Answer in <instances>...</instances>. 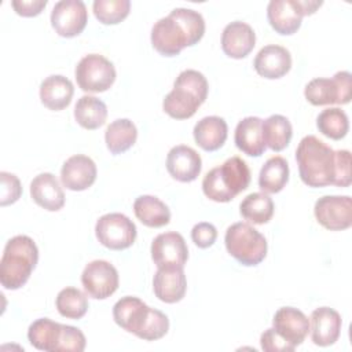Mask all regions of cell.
Wrapping results in <instances>:
<instances>
[{"label":"cell","mask_w":352,"mask_h":352,"mask_svg":"<svg viewBox=\"0 0 352 352\" xmlns=\"http://www.w3.org/2000/svg\"><path fill=\"white\" fill-rule=\"evenodd\" d=\"M88 11L81 0H60L51 11V25L62 37H76L87 26Z\"/></svg>","instance_id":"12"},{"label":"cell","mask_w":352,"mask_h":352,"mask_svg":"<svg viewBox=\"0 0 352 352\" xmlns=\"http://www.w3.org/2000/svg\"><path fill=\"white\" fill-rule=\"evenodd\" d=\"M1 180V197L0 205L7 206L16 202L22 194V186L19 179L10 172H0Z\"/></svg>","instance_id":"39"},{"label":"cell","mask_w":352,"mask_h":352,"mask_svg":"<svg viewBox=\"0 0 352 352\" xmlns=\"http://www.w3.org/2000/svg\"><path fill=\"white\" fill-rule=\"evenodd\" d=\"M98 241L111 250H124L133 245L136 239L135 223L122 213H106L100 216L95 226Z\"/></svg>","instance_id":"9"},{"label":"cell","mask_w":352,"mask_h":352,"mask_svg":"<svg viewBox=\"0 0 352 352\" xmlns=\"http://www.w3.org/2000/svg\"><path fill=\"white\" fill-rule=\"evenodd\" d=\"M318 223L330 231H342L352 224V199L349 195H324L314 206Z\"/></svg>","instance_id":"10"},{"label":"cell","mask_w":352,"mask_h":352,"mask_svg":"<svg viewBox=\"0 0 352 352\" xmlns=\"http://www.w3.org/2000/svg\"><path fill=\"white\" fill-rule=\"evenodd\" d=\"M168 330H169L168 316L155 308H150L148 316L138 337L146 341H155L162 338L168 333Z\"/></svg>","instance_id":"37"},{"label":"cell","mask_w":352,"mask_h":352,"mask_svg":"<svg viewBox=\"0 0 352 352\" xmlns=\"http://www.w3.org/2000/svg\"><path fill=\"white\" fill-rule=\"evenodd\" d=\"M263 120L258 117H245L235 128L234 142L238 150L250 157H260L265 151V143L261 132Z\"/></svg>","instance_id":"25"},{"label":"cell","mask_w":352,"mask_h":352,"mask_svg":"<svg viewBox=\"0 0 352 352\" xmlns=\"http://www.w3.org/2000/svg\"><path fill=\"white\" fill-rule=\"evenodd\" d=\"M261 132L265 147L272 151H282L287 147L293 136L290 121L280 114H272L261 122Z\"/></svg>","instance_id":"31"},{"label":"cell","mask_w":352,"mask_h":352,"mask_svg":"<svg viewBox=\"0 0 352 352\" xmlns=\"http://www.w3.org/2000/svg\"><path fill=\"white\" fill-rule=\"evenodd\" d=\"M209 85L206 77L194 69L183 70L173 82V89L164 98V111L176 120H187L206 100Z\"/></svg>","instance_id":"4"},{"label":"cell","mask_w":352,"mask_h":352,"mask_svg":"<svg viewBox=\"0 0 352 352\" xmlns=\"http://www.w3.org/2000/svg\"><path fill=\"white\" fill-rule=\"evenodd\" d=\"M302 16L298 0H271L267 6L268 22L279 34L296 33L301 26Z\"/></svg>","instance_id":"18"},{"label":"cell","mask_w":352,"mask_h":352,"mask_svg":"<svg viewBox=\"0 0 352 352\" xmlns=\"http://www.w3.org/2000/svg\"><path fill=\"white\" fill-rule=\"evenodd\" d=\"M151 258L157 268L161 267H184L188 258V248L176 231L157 235L151 242Z\"/></svg>","instance_id":"13"},{"label":"cell","mask_w":352,"mask_h":352,"mask_svg":"<svg viewBox=\"0 0 352 352\" xmlns=\"http://www.w3.org/2000/svg\"><path fill=\"white\" fill-rule=\"evenodd\" d=\"M216 238H217V230L212 223L201 221L195 224L191 230V239L201 249L210 248L216 242Z\"/></svg>","instance_id":"41"},{"label":"cell","mask_w":352,"mask_h":352,"mask_svg":"<svg viewBox=\"0 0 352 352\" xmlns=\"http://www.w3.org/2000/svg\"><path fill=\"white\" fill-rule=\"evenodd\" d=\"M336 153V173L333 184L348 187L352 182L351 176V153L348 150H337Z\"/></svg>","instance_id":"40"},{"label":"cell","mask_w":352,"mask_h":352,"mask_svg":"<svg viewBox=\"0 0 352 352\" xmlns=\"http://www.w3.org/2000/svg\"><path fill=\"white\" fill-rule=\"evenodd\" d=\"M274 201L265 192H252L246 195L241 205V216L253 224H265L274 216Z\"/></svg>","instance_id":"33"},{"label":"cell","mask_w":352,"mask_h":352,"mask_svg":"<svg viewBox=\"0 0 352 352\" xmlns=\"http://www.w3.org/2000/svg\"><path fill=\"white\" fill-rule=\"evenodd\" d=\"M62 333V323L54 322L48 318L34 320L28 329L29 342L40 351L55 352Z\"/></svg>","instance_id":"32"},{"label":"cell","mask_w":352,"mask_h":352,"mask_svg":"<svg viewBox=\"0 0 352 352\" xmlns=\"http://www.w3.org/2000/svg\"><path fill=\"white\" fill-rule=\"evenodd\" d=\"M150 307L140 298L125 296L120 298L113 307L114 322L128 333L139 336L143 324L148 316Z\"/></svg>","instance_id":"22"},{"label":"cell","mask_w":352,"mask_h":352,"mask_svg":"<svg viewBox=\"0 0 352 352\" xmlns=\"http://www.w3.org/2000/svg\"><path fill=\"white\" fill-rule=\"evenodd\" d=\"M96 19L104 25H116L124 21L131 10L129 0H95L92 4Z\"/></svg>","instance_id":"36"},{"label":"cell","mask_w":352,"mask_h":352,"mask_svg":"<svg viewBox=\"0 0 352 352\" xmlns=\"http://www.w3.org/2000/svg\"><path fill=\"white\" fill-rule=\"evenodd\" d=\"M205 33L204 16L191 8H175L151 29V44L164 56H176L183 48L197 44Z\"/></svg>","instance_id":"1"},{"label":"cell","mask_w":352,"mask_h":352,"mask_svg":"<svg viewBox=\"0 0 352 352\" xmlns=\"http://www.w3.org/2000/svg\"><path fill=\"white\" fill-rule=\"evenodd\" d=\"M74 118L80 126L94 131L106 122L107 107L100 99L91 95H84L74 106Z\"/></svg>","instance_id":"30"},{"label":"cell","mask_w":352,"mask_h":352,"mask_svg":"<svg viewBox=\"0 0 352 352\" xmlns=\"http://www.w3.org/2000/svg\"><path fill=\"white\" fill-rule=\"evenodd\" d=\"M38 261V249L28 235H15L4 246L0 260V283L4 289L16 290L30 278Z\"/></svg>","instance_id":"3"},{"label":"cell","mask_w":352,"mask_h":352,"mask_svg":"<svg viewBox=\"0 0 352 352\" xmlns=\"http://www.w3.org/2000/svg\"><path fill=\"white\" fill-rule=\"evenodd\" d=\"M289 180V164L280 155L265 161L258 175V186L265 194H276L283 190Z\"/></svg>","instance_id":"29"},{"label":"cell","mask_w":352,"mask_h":352,"mask_svg":"<svg viewBox=\"0 0 352 352\" xmlns=\"http://www.w3.org/2000/svg\"><path fill=\"white\" fill-rule=\"evenodd\" d=\"M272 327L286 342L296 348L308 336L309 320L302 311L294 307H282L274 315Z\"/></svg>","instance_id":"14"},{"label":"cell","mask_w":352,"mask_h":352,"mask_svg":"<svg viewBox=\"0 0 352 352\" xmlns=\"http://www.w3.org/2000/svg\"><path fill=\"white\" fill-rule=\"evenodd\" d=\"M261 349L265 352H292L294 346L286 342L275 330L274 327L267 329L260 337Z\"/></svg>","instance_id":"42"},{"label":"cell","mask_w":352,"mask_h":352,"mask_svg":"<svg viewBox=\"0 0 352 352\" xmlns=\"http://www.w3.org/2000/svg\"><path fill=\"white\" fill-rule=\"evenodd\" d=\"M153 290L158 300L166 304L179 302L187 290L183 267H161L153 278Z\"/></svg>","instance_id":"17"},{"label":"cell","mask_w":352,"mask_h":352,"mask_svg":"<svg viewBox=\"0 0 352 352\" xmlns=\"http://www.w3.org/2000/svg\"><path fill=\"white\" fill-rule=\"evenodd\" d=\"M74 74L84 92H104L116 80V67L103 55L88 54L80 59Z\"/></svg>","instance_id":"8"},{"label":"cell","mask_w":352,"mask_h":352,"mask_svg":"<svg viewBox=\"0 0 352 352\" xmlns=\"http://www.w3.org/2000/svg\"><path fill=\"white\" fill-rule=\"evenodd\" d=\"M304 95L314 106L346 104L352 98L351 73L337 72L331 78H314L305 85Z\"/></svg>","instance_id":"7"},{"label":"cell","mask_w":352,"mask_h":352,"mask_svg":"<svg viewBox=\"0 0 352 352\" xmlns=\"http://www.w3.org/2000/svg\"><path fill=\"white\" fill-rule=\"evenodd\" d=\"M30 197L38 206L50 212H56L65 205V192L58 179L50 172L40 173L32 180Z\"/></svg>","instance_id":"23"},{"label":"cell","mask_w":352,"mask_h":352,"mask_svg":"<svg viewBox=\"0 0 352 352\" xmlns=\"http://www.w3.org/2000/svg\"><path fill=\"white\" fill-rule=\"evenodd\" d=\"M55 305L63 318L81 319L88 311V298L80 289L65 287L58 293Z\"/></svg>","instance_id":"35"},{"label":"cell","mask_w":352,"mask_h":352,"mask_svg":"<svg viewBox=\"0 0 352 352\" xmlns=\"http://www.w3.org/2000/svg\"><path fill=\"white\" fill-rule=\"evenodd\" d=\"M256 44V33L250 25L242 21L228 23L221 33L223 52L234 59H242L250 54Z\"/></svg>","instance_id":"21"},{"label":"cell","mask_w":352,"mask_h":352,"mask_svg":"<svg viewBox=\"0 0 352 352\" xmlns=\"http://www.w3.org/2000/svg\"><path fill=\"white\" fill-rule=\"evenodd\" d=\"M227 252L242 265L260 264L267 256V239L248 223L231 224L224 236Z\"/></svg>","instance_id":"6"},{"label":"cell","mask_w":352,"mask_h":352,"mask_svg":"<svg viewBox=\"0 0 352 352\" xmlns=\"http://www.w3.org/2000/svg\"><path fill=\"white\" fill-rule=\"evenodd\" d=\"M85 336L80 329L62 324V333L55 352H82L85 349Z\"/></svg>","instance_id":"38"},{"label":"cell","mask_w":352,"mask_h":352,"mask_svg":"<svg viewBox=\"0 0 352 352\" xmlns=\"http://www.w3.org/2000/svg\"><path fill=\"white\" fill-rule=\"evenodd\" d=\"M316 126L319 132L326 138L340 140L348 133V116L340 107H327L319 113L316 118Z\"/></svg>","instance_id":"34"},{"label":"cell","mask_w":352,"mask_h":352,"mask_svg":"<svg viewBox=\"0 0 352 352\" xmlns=\"http://www.w3.org/2000/svg\"><path fill=\"white\" fill-rule=\"evenodd\" d=\"M11 6L21 16H36L47 6V0H14Z\"/></svg>","instance_id":"43"},{"label":"cell","mask_w":352,"mask_h":352,"mask_svg":"<svg viewBox=\"0 0 352 352\" xmlns=\"http://www.w3.org/2000/svg\"><path fill=\"white\" fill-rule=\"evenodd\" d=\"M341 315L330 307H319L311 314V338L318 346L333 345L341 333Z\"/></svg>","instance_id":"19"},{"label":"cell","mask_w":352,"mask_h":352,"mask_svg":"<svg viewBox=\"0 0 352 352\" xmlns=\"http://www.w3.org/2000/svg\"><path fill=\"white\" fill-rule=\"evenodd\" d=\"M253 66L257 74L264 78H280L292 67V55L289 50L282 45L268 44L257 52Z\"/></svg>","instance_id":"20"},{"label":"cell","mask_w":352,"mask_h":352,"mask_svg":"<svg viewBox=\"0 0 352 352\" xmlns=\"http://www.w3.org/2000/svg\"><path fill=\"white\" fill-rule=\"evenodd\" d=\"M250 183V169L239 157H231L210 169L202 180L204 194L214 202H230Z\"/></svg>","instance_id":"5"},{"label":"cell","mask_w":352,"mask_h":352,"mask_svg":"<svg viewBox=\"0 0 352 352\" xmlns=\"http://www.w3.org/2000/svg\"><path fill=\"white\" fill-rule=\"evenodd\" d=\"M81 283L89 297L104 300L118 289L120 279L113 264L106 260H94L85 265L81 274Z\"/></svg>","instance_id":"11"},{"label":"cell","mask_w":352,"mask_h":352,"mask_svg":"<svg viewBox=\"0 0 352 352\" xmlns=\"http://www.w3.org/2000/svg\"><path fill=\"white\" fill-rule=\"evenodd\" d=\"M195 143L205 151L219 150L227 140L228 126L224 118L208 116L201 118L192 131Z\"/></svg>","instance_id":"26"},{"label":"cell","mask_w":352,"mask_h":352,"mask_svg":"<svg viewBox=\"0 0 352 352\" xmlns=\"http://www.w3.org/2000/svg\"><path fill=\"white\" fill-rule=\"evenodd\" d=\"M133 212L142 224L160 228L170 221L169 208L154 195H140L133 202Z\"/></svg>","instance_id":"27"},{"label":"cell","mask_w":352,"mask_h":352,"mask_svg":"<svg viewBox=\"0 0 352 352\" xmlns=\"http://www.w3.org/2000/svg\"><path fill=\"white\" fill-rule=\"evenodd\" d=\"M166 169L175 180L190 183L201 173L202 160L192 147L179 144L169 150L166 155Z\"/></svg>","instance_id":"16"},{"label":"cell","mask_w":352,"mask_h":352,"mask_svg":"<svg viewBox=\"0 0 352 352\" xmlns=\"http://www.w3.org/2000/svg\"><path fill=\"white\" fill-rule=\"evenodd\" d=\"M300 177L308 187L333 184L336 173V153L314 135L304 136L296 150Z\"/></svg>","instance_id":"2"},{"label":"cell","mask_w":352,"mask_h":352,"mask_svg":"<svg viewBox=\"0 0 352 352\" xmlns=\"http://www.w3.org/2000/svg\"><path fill=\"white\" fill-rule=\"evenodd\" d=\"M298 3L304 15H312L323 4L322 1H315V0H298Z\"/></svg>","instance_id":"44"},{"label":"cell","mask_w":352,"mask_h":352,"mask_svg":"<svg viewBox=\"0 0 352 352\" xmlns=\"http://www.w3.org/2000/svg\"><path fill=\"white\" fill-rule=\"evenodd\" d=\"M138 139V129L128 118H118L109 124L104 132V142L111 154H121L129 150Z\"/></svg>","instance_id":"28"},{"label":"cell","mask_w":352,"mask_h":352,"mask_svg":"<svg viewBox=\"0 0 352 352\" xmlns=\"http://www.w3.org/2000/svg\"><path fill=\"white\" fill-rule=\"evenodd\" d=\"M96 165L92 158L76 154L67 158L60 169L62 184L72 191H84L96 180Z\"/></svg>","instance_id":"15"},{"label":"cell","mask_w":352,"mask_h":352,"mask_svg":"<svg viewBox=\"0 0 352 352\" xmlns=\"http://www.w3.org/2000/svg\"><path fill=\"white\" fill-rule=\"evenodd\" d=\"M74 87L69 78L62 74L48 76L40 84V100L41 103L54 111L63 110L72 102Z\"/></svg>","instance_id":"24"}]
</instances>
